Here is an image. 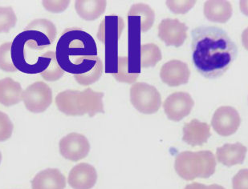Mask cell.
<instances>
[{
	"mask_svg": "<svg viewBox=\"0 0 248 189\" xmlns=\"http://www.w3.org/2000/svg\"><path fill=\"white\" fill-rule=\"evenodd\" d=\"M103 74V63L99 56H96L89 63L83 66L74 75L76 81L82 86H89L98 81Z\"/></svg>",
	"mask_w": 248,
	"mask_h": 189,
	"instance_id": "obj_20",
	"label": "cell"
},
{
	"mask_svg": "<svg viewBox=\"0 0 248 189\" xmlns=\"http://www.w3.org/2000/svg\"><path fill=\"white\" fill-rule=\"evenodd\" d=\"M12 43L7 42L0 46V69L7 73L16 72L11 56Z\"/></svg>",
	"mask_w": 248,
	"mask_h": 189,
	"instance_id": "obj_25",
	"label": "cell"
},
{
	"mask_svg": "<svg viewBox=\"0 0 248 189\" xmlns=\"http://www.w3.org/2000/svg\"><path fill=\"white\" fill-rule=\"evenodd\" d=\"M107 2L104 0H77L76 12L81 19L93 21L106 12Z\"/></svg>",
	"mask_w": 248,
	"mask_h": 189,
	"instance_id": "obj_21",
	"label": "cell"
},
{
	"mask_svg": "<svg viewBox=\"0 0 248 189\" xmlns=\"http://www.w3.org/2000/svg\"><path fill=\"white\" fill-rule=\"evenodd\" d=\"M241 123L239 112L231 106H222L216 110L211 126L221 136H230L236 132Z\"/></svg>",
	"mask_w": 248,
	"mask_h": 189,
	"instance_id": "obj_11",
	"label": "cell"
},
{
	"mask_svg": "<svg viewBox=\"0 0 248 189\" xmlns=\"http://www.w3.org/2000/svg\"><path fill=\"white\" fill-rule=\"evenodd\" d=\"M130 101L138 112L145 115L157 113L162 106V97L157 88L141 82L131 87Z\"/></svg>",
	"mask_w": 248,
	"mask_h": 189,
	"instance_id": "obj_6",
	"label": "cell"
},
{
	"mask_svg": "<svg viewBox=\"0 0 248 189\" xmlns=\"http://www.w3.org/2000/svg\"><path fill=\"white\" fill-rule=\"evenodd\" d=\"M28 44L38 49H51L57 35L55 24L46 19H37L31 22L23 31Z\"/></svg>",
	"mask_w": 248,
	"mask_h": 189,
	"instance_id": "obj_7",
	"label": "cell"
},
{
	"mask_svg": "<svg viewBox=\"0 0 248 189\" xmlns=\"http://www.w3.org/2000/svg\"><path fill=\"white\" fill-rule=\"evenodd\" d=\"M248 169H242L239 171L232 179L233 189H248Z\"/></svg>",
	"mask_w": 248,
	"mask_h": 189,
	"instance_id": "obj_28",
	"label": "cell"
},
{
	"mask_svg": "<svg viewBox=\"0 0 248 189\" xmlns=\"http://www.w3.org/2000/svg\"><path fill=\"white\" fill-rule=\"evenodd\" d=\"M69 2V1H43V6L48 12L60 13L66 10Z\"/></svg>",
	"mask_w": 248,
	"mask_h": 189,
	"instance_id": "obj_29",
	"label": "cell"
},
{
	"mask_svg": "<svg viewBox=\"0 0 248 189\" xmlns=\"http://www.w3.org/2000/svg\"><path fill=\"white\" fill-rule=\"evenodd\" d=\"M194 106V101L191 96L183 91L171 94L163 103L166 116L174 122L181 121L189 116Z\"/></svg>",
	"mask_w": 248,
	"mask_h": 189,
	"instance_id": "obj_10",
	"label": "cell"
},
{
	"mask_svg": "<svg viewBox=\"0 0 248 189\" xmlns=\"http://www.w3.org/2000/svg\"><path fill=\"white\" fill-rule=\"evenodd\" d=\"M11 56L17 71L28 75L40 74L46 81L59 80L64 73L56 61L54 51L38 49L28 44L22 32L12 42Z\"/></svg>",
	"mask_w": 248,
	"mask_h": 189,
	"instance_id": "obj_2",
	"label": "cell"
},
{
	"mask_svg": "<svg viewBox=\"0 0 248 189\" xmlns=\"http://www.w3.org/2000/svg\"><path fill=\"white\" fill-rule=\"evenodd\" d=\"M166 5L174 14H186L192 9L196 1H166Z\"/></svg>",
	"mask_w": 248,
	"mask_h": 189,
	"instance_id": "obj_27",
	"label": "cell"
},
{
	"mask_svg": "<svg viewBox=\"0 0 248 189\" xmlns=\"http://www.w3.org/2000/svg\"><path fill=\"white\" fill-rule=\"evenodd\" d=\"M96 168L87 163H78L68 174V185L73 189H91L96 185Z\"/></svg>",
	"mask_w": 248,
	"mask_h": 189,
	"instance_id": "obj_14",
	"label": "cell"
},
{
	"mask_svg": "<svg viewBox=\"0 0 248 189\" xmlns=\"http://www.w3.org/2000/svg\"><path fill=\"white\" fill-rule=\"evenodd\" d=\"M65 176L57 168H47L31 180L32 189H65Z\"/></svg>",
	"mask_w": 248,
	"mask_h": 189,
	"instance_id": "obj_16",
	"label": "cell"
},
{
	"mask_svg": "<svg viewBox=\"0 0 248 189\" xmlns=\"http://www.w3.org/2000/svg\"><path fill=\"white\" fill-rule=\"evenodd\" d=\"M192 63L197 72L206 79L224 75L238 56V47L223 29L199 27L191 32Z\"/></svg>",
	"mask_w": 248,
	"mask_h": 189,
	"instance_id": "obj_1",
	"label": "cell"
},
{
	"mask_svg": "<svg viewBox=\"0 0 248 189\" xmlns=\"http://www.w3.org/2000/svg\"><path fill=\"white\" fill-rule=\"evenodd\" d=\"M1 161H2V154H1V152H0V163H1Z\"/></svg>",
	"mask_w": 248,
	"mask_h": 189,
	"instance_id": "obj_32",
	"label": "cell"
},
{
	"mask_svg": "<svg viewBox=\"0 0 248 189\" xmlns=\"http://www.w3.org/2000/svg\"><path fill=\"white\" fill-rule=\"evenodd\" d=\"M204 15L213 23L225 24L232 16L233 7L231 2L224 0H209L204 3Z\"/></svg>",
	"mask_w": 248,
	"mask_h": 189,
	"instance_id": "obj_18",
	"label": "cell"
},
{
	"mask_svg": "<svg viewBox=\"0 0 248 189\" xmlns=\"http://www.w3.org/2000/svg\"><path fill=\"white\" fill-rule=\"evenodd\" d=\"M157 29L158 37L168 47H181L187 38V26L178 19H163Z\"/></svg>",
	"mask_w": 248,
	"mask_h": 189,
	"instance_id": "obj_12",
	"label": "cell"
},
{
	"mask_svg": "<svg viewBox=\"0 0 248 189\" xmlns=\"http://www.w3.org/2000/svg\"><path fill=\"white\" fill-rule=\"evenodd\" d=\"M23 91L21 84L12 78L0 80V103L11 107L20 103Z\"/></svg>",
	"mask_w": 248,
	"mask_h": 189,
	"instance_id": "obj_19",
	"label": "cell"
},
{
	"mask_svg": "<svg viewBox=\"0 0 248 189\" xmlns=\"http://www.w3.org/2000/svg\"><path fill=\"white\" fill-rule=\"evenodd\" d=\"M14 125L9 116L0 111V142L8 140L12 136Z\"/></svg>",
	"mask_w": 248,
	"mask_h": 189,
	"instance_id": "obj_26",
	"label": "cell"
},
{
	"mask_svg": "<svg viewBox=\"0 0 248 189\" xmlns=\"http://www.w3.org/2000/svg\"><path fill=\"white\" fill-rule=\"evenodd\" d=\"M183 140L187 145L197 147L202 146L211 137V127L208 124L194 119L184 124Z\"/></svg>",
	"mask_w": 248,
	"mask_h": 189,
	"instance_id": "obj_15",
	"label": "cell"
},
{
	"mask_svg": "<svg viewBox=\"0 0 248 189\" xmlns=\"http://www.w3.org/2000/svg\"><path fill=\"white\" fill-rule=\"evenodd\" d=\"M210 187H211V189H225L222 186L218 185H210Z\"/></svg>",
	"mask_w": 248,
	"mask_h": 189,
	"instance_id": "obj_31",
	"label": "cell"
},
{
	"mask_svg": "<svg viewBox=\"0 0 248 189\" xmlns=\"http://www.w3.org/2000/svg\"><path fill=\"white\" fill-rule=\"evenodd\" d=\"M190 71L186 63L183 61H169L160 70V78L170 87H178L187 84L190 80Z\"/></svg>",
	"mask_w": 248,
	"mask_h": 189,
	"instance_id": "obj_13",
	"label": "cell"
},
{
	"mask_svg": "<svg viewBox=\"0 0 248 189\" xmlns=\"http://www.w3.org/2000/svg\"><path fill=\"white\" fill-rule=\"evenodd\" d=\"M155 18L154 10L150 6L143 3L133 5L128 14V19H140V29L142 32L152 28Z\"/></svg>",
	"mask_w": 248,
	"mask_h": 189,
	"instance_id": "obj_22",
	"label": "cell"
},
{
	"mask_svg": "<svg viewBox=\"0 0 248 189\" xmlns=\"http://www.w3.org/2000/svg\"><path fill=\"white\" fill-rule=\"evenodd\" d=\"M22 101L29 112L41 113L52 104V90L45 82H35L23 91Z\"/></svg>",
	"mask_w": 248,
	"mask_h": 189,
	"instance_id": "obj_8",
	"label": "cell"
},
{
	"mask_svg": "<svg viewBox=\"0 0 248 189\" xmlns=\"http://www.w3.org/2000/svg\"><path fill=\"white\" fill-rule=\"evenodd\" d=\"M17 23V16L11 7H0V34L9 32Z\"/></svg>",
	"mask_w": 248,
	"mask_h": 189,
	"instance_id": "obj_24",
	"label": "cell"
},
{
	"mask_svg": "<svg viewBox=\"0 0 248 189\" xmlns=\"http://www.w3.org/2000/svg\"><path fill=\"white\" fill-rule=\"evenodd\" d=\"M104 93L87 88L84 91L67 90L56 96V104L59 111L69 116L88 114L93 117L97 113H105Z\"/></svg>",
	"mask_w": 248,
	"mask_h": 189,
	"instance_id": "obj_4",
	"label": "cell"
},
{
	"mask_svg": "<svg viewBox=\"0 0 248 189\" xmlns=\"http://www.w3.org/2000/svg\"><path fill=\"white\" fill-rule=\"evenodd\" d=\"M174 168L177 174L187 181L207 179L216 173V157L211 151H186L177 155Z\"/></svg>",
	"mask_w": 248,
	"mask_h": 189,
	"instance_id": "obj_5",
	"label": "cell"
},
{
	"mask_svg": "<svg viewBox=\"0 0 248 189\" xmlns=\"http://www.w3.org/2000/svg\"><path fill=\"white\" fill-rule=\"evenodd\" d=\"M247 152V147L240 143L226 144L217 148L216 158L223 165L232 167L244 163Z\"/></svg>",
	"mask_w": 248,
	"mask_h": 189,
	"instance_id": "obj_17",
	"label": "cell"
},
{
	"mask_svg": "<svg viewBox=\"0 0 248 189\" xmlns=\"http://www.w3.org/2000/svg\"><path fill=\"white\" fill-rule=\"evenodd\" d=\"M184 189H211V187H210V185L206 186V185L199 184V183H192V184L186 186Z\"/></svg>",
	"mask_w": 248,
	"mask_h": 189,
	"instance_id": "obj_30",
	"label": "cell"
},
{
	"mask_svg": "<svg viewBox=\"0 0 248 189\" xmlns=\"http://www.w3.org/2000/svg\"><path fill=\"white\" fill-rule=\"evenodd\" d=\"M162 55L159 47L155 44H146L140 46V66L143 68H153L162 60Z\"/></svg>",
	"mask_w": 248,
	"mask_h": 189,
	"instance_id": "obj_23",
	"label": "cell"
},
{
	"mask_svg": "<svg viewBox=\"0 0 248 189\" xmlns=\"http://www.w3.org/2000/svg\"><path fill=\"white\" fill-rule=\"evenodd\" d=\"M56 58L64 73L74 75L83 65L98 56L97 46L90 34L80 28H68L56 46Z\"/></svg>",
	"mask_w": 248,
	"mask_h": 189,
	"instance_id": "obj_3",
	"label": "cell"
},
{
	"mask_svg": "<svg viewBox=\"0 0 248 189\" xmlns=\"http://www.w3.org/2000/svg\"><path fill=\"white\" fill-rule=\"evenodd\" d=\"M61 156L73 162H78L89 155L90 144L82 134L72 132L61 139L59 144Z\"/></svg>",
	"mask_w": 248,
	"mask_h": 189,
	"instance_id": "obj_9",
	"label": "cell"
}]
</instances>
